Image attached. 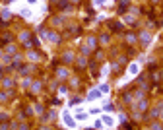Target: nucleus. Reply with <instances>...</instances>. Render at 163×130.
<instances>
[{
  "label": "nucleus",
  "mask_w": 163,
  "mask_h": 130,
  "mask_svg": "<svg viewBox=\"0 0 163 130\" xmlns=\"http://www.w3.org/2000/svg\"><path fill=\"white\" fill-rule=\"evenodd\" d=\"M2 19H4V22H8V19H10V12H2Z\"/></svg>",
  "instance_id": "1"
}]
</instances>
